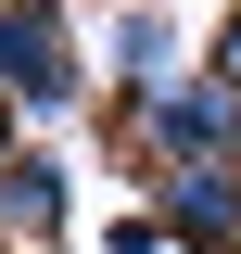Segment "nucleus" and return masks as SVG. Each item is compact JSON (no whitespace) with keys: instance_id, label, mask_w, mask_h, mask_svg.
Segmentation results:
<instances>
[{"instance_id":"f257e3e1","label":"nucleus","mask_w":241,"mask_h":254,"mask_svg":"<svg viewBox=\"0 0 241 254\" xmlns=\"http://www.w3.org/2000/svg\"><path fill=\"white\" fill-rule=\"evenodd\" d=\"M0 102L26 115V140L102 102V64H89V26H76L63 0H0Z\"/></svg>"},{"instance_id":"f03ea898","label":"nucleus","mask_w":241,"mask_h":254,"mask_svg":"<svg viewBox=\"0 0 241 254\" xmlns=\"http://www.w3.org/2000/svg\"><path fill=\"white\" fill-rule=\"evenodd\" d=\"M89 64H102V102L127 115V102L178 89L190 64H203V26H190V13H152V0H140V13H102V26H89Z\"/></svg>"},{"instance_id":"7ed1b4c3","label":"nucleus","mask_w":241,"mask_h":254,"mask_svg":"<svg viewBox=\"0 0 241 254\" xmlns=\"http://www.w3.org/2000/svg\"><path fill=\"white\" fill-rule=\"evenodd\" d=\"M63 229H76V153L26 140V153L0 165V242H13V254H51Z\"/></svg>"},{"instance_id":"20e7f679","label":"nucleus","mask_w":241,"mask_h":254,"mask_svg":"<svg viewBox=\"0 0 241 254\" xmlns=\"http://www.w3.org/2000/svg\"><path fill=\"white\" fill-rule=\"evenodd\" d=\"M152 229L178 254H241V165H190V178H140Z\"/></svg>"},{"instance_id":"39448f33","label":"nucleus","mask_w":241,"mask_h":254,"mask_svg":"<svg viewBox=\"0 0 241 254\" xmlns=\"http://www.w3.org/2000/svg\"><path fill=\"white\" fill-rule=\"evenodd\" d=\"M203 76L241 102V13H216V26H203Z\"/></svg>"},{"instance_id":"423d86ee","label":"nucleus","mask_w":241,"mask_h":254,"mask_svg":"<svg viewBox=\"0 0 241 254\" xmlns=\"http://www.w3.org/2000/svg\"><path fill=\"white\" fill-rule=\"evenodd\" d=\"M13 153H26V115H13V102H0V165H13Z\"/></svg>"},{"instance_id":"0eeeda50","label":"nucleus","mask_w":241,"mask_h":254,"mask_svg":"<svg viewBox=\"0 0 241 254\" xmlns=\"http://www.w3.org/2000/svg\"><path fill=\"white\" fill-rule=\"evenodd\" d=\"M0 254H13V242H0Z\"/></svg>"}]
</instances>
